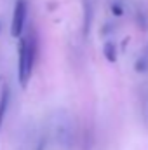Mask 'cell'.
<instances>
[{"label":"cell","mask_w":148,"mask_h":150,"mask_svg":"<svg viewBox=\"0 0 148 150\" xmlns=\"http://www.w3.org/2000/svg\"><path fill=\"white\" fill-rule=\"evenodd\" d=\"M0 30H2V21H0Z\"/></svg>","instance_id":"8"},{"label":"cell","mask_w":148,"mask_h":150,"mask_svg":"<svg viewBox=\"0 0 148 150\" xmlns=\"http://www.w3.org/2000/svg\"><path fill=\"white\" fill-rule=\"evenodd\" d=\"M134 68H136V72H147L148 70V59L145 58V56H143V58H138Z\"/></svg>","instance_id":"6"},{"label":"cell","mask_w":148,"mask_h":150,"mask_svg":"<svg viewBox=\"0 0 148 150\" xmlns=\"http://www.w3.org/2000/svg\"><path fill=\"white\" fill-rule=\"evenodd\" d=\"M111 12H113L115 16H122V14H124V7H122L118 2H113V4H111Z\"/></svg>","instance_id":"7"},{"label":"cell","mask_w":148,"mask_h":150,"mask_svg":"<svg viewBox=\"0 0 148 150\" xmlns=\"http://www.w3.org/2000/svg\"><path fill=\"white\" fill-rule=\"evenodd\" d=\"M35 58H37V40L33 32H30L28 35H23L19 38L18 44V79L21 87L28 86V80L33 72Z\"/></svg>","instance_id":"1"},{"label":"cell","mask_w":148,"mask_h":150,"mask_svg":"<svg viewBox=\"0 0 148 150\" xmlns=\"http://www.w3.org/2000/svg\"><path fill=\"white\" fill-rule=\"evenodd\" d=\"M103 54H105V58L110 61V63H115L117 61V49H115V44L113 42H106L105 44V47H103Z\"/></svg>","instance_id":"4"},{"label":"cell","mask_w":148,"mask_h":150,"mask_svg":"<svg viewBox=\"0 0 148 150\" xmlns=\"http://www.w3.org/2000/svg\"><path fill=\"white\" fill-rule=\"evenodd\" d=\"M9 103H11V89L7 86H4V89L0 93V129H2L4 119H5L7 110H9Z\"/></svg>","instance_id":"3"},{"label":"cell","mask_w":148,"mask_h":150,"mask_svg":"<svg viewBox=\"0 0 148 150\" xmlns=\"http://www.w3.org/2000/svg\"><path fill=\"white\" fill-rule=\"evenodd\" d=\"M84 9H85V14H84V33L87 35V33H89V26H91V18H92L89 0H85V2H84Z\"/></svg>","instance_id":"5"},{"label":"cell","mask_w":148,"mask_h":150,"mask_svg":"<svg viewBox=\"0 0 148 150\" xmlns=\"http://www.w3.org/2000/svg\"><path fill=\"white\" fill-rule=\"evenodd\" d=\"M26 18H28V2L26 0H16L14 12H12V23H11V35L14 38H21L26 28Z\"/></svg>","instance_id":"2"}]
</instances>
